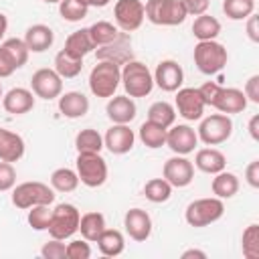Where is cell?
I'll list each match as a JSON object with an SVG mask.
<instances>
[{
	"label": "cell",
	"mask_w": 259,
	"mask_h": 259,
	"mask_svg": "<svg viewBox=\"0 0 259 259\" xmlns=\"http://www.w3.org/2000/svg\"><path fill=\"white\" fill-rule=\"evenodd\" d=\"M121 85L130 97H146L154 89V75L142 61H127L121 67Z\"/></svg>",
	"instance_id": "1"
},
{
	"label": "cell",
	"mask_w": 259,
	"mask_h": 259,
	"mask_svg": "<svg viewBox=\"0 0 259 259\" xmlns=\"http://www.w3.org/2000/svg\"><path fill=\"white\" fill-rule=\"evenodd\" d=\"M121 83V67L111 61H99L89 73V89L95 97H113Z\"/></svg>",
	"instance_id": "2"
},
{
	"label": "cell",
	"mask_w": 259,
	"mask_h": 259,
	"mask_svg": "<svg viewBox=\"0 0 259 259\" xmlns=\"http://www.w3.org/2000/svg\"><path fill=\"white\" fill-rule=\"evenodd\" d=\"M53 200H55L53 186L38 180L20 182V184H14L12 188V204L22 210H28L30 206H36V204H53Z\"/></svg>",
	"instance_id": "3"
},
{
	"label": "cell",
	"mask_w": 259,
	"mask_h": 259,
	"mask_svg": "<svg viewBox=\"0 0 259 259\" xmlns=\"http://www.w3.org/2000/svg\"><path fill=\"white\" fill-rule=\"evenodd\" d=\"M144 14L156 26H178L188 16L180 0H148Z\"/></svg>",
	"instance_id": "4"
},
{
	"label": "cell",
	"mask_w": 259,
	"mask_h": 259,
	"mask_svg": "<svg viewBox=\"0 0 259 259\" xmlns=\"http://www.w3.org/2000/svg\"><path fill=\"white\" fill-rule=\"evenodd\" d=\"M194 65L202 75H214L223 71L229 61L227 49L217 40H198L194 47Z\"/></svg>",
	"instance_id": "5"
},
{
	"label": "cell",
	"mask_w": 259,
	"mask_h": 259,
	"mask_svg": "<svg viewBox=\"0 0 259 259\" xmlns=\"http://www.w3.org/2000/svg\"><path fill=\"white\" fill-rule=\"evenodd\" d=\"M225 214V204L221 198L217 196H208V198H196L192 200L186 210H184V219L190 227L200 229V227H208L212 223H217L221 217Z\"/></svg>",
	"instance_id": "6"
},
{
	"label": "cell",
	"mask_w": 259,
	"mask_h": 259,
	"mask_svg": "<svg viewBox=\"0 0 259 259\" xmlns=\"http://www.w3.org/2000/svg\"><path fill=\"white\" fill-rule=\"evenodd\" d=\"M79 219H81V212L75 204L71 202H61L53 208V214H51V223H49V235L53 239H71L77 231H79Z\"/></svg>",
	"instance_id": "7"
},
{
	"label": "cell",
	"mask_w": 259,
	"mask_h": 259,
	"mask_svg": "<svg viewBox=\"0 0 259 259\" xmlns=\"http://www.w3.org/2000/svg\"><path fill=\"white\" fill-rule=\"evenodd\" d=\"M75 172L79 176V182L89 188H99L107 180V162L105 158L97 154H77Z\"/></svg>",
	"instance_id": "8"
},
{
	"label": "cell",
	"mask_w": 259,
	"mask_h": 259,
	"mask_svg": "<svg viewBox=\"0 0 259 259\" xmlns=\"http://www.w3.org/2000/svg\"><path fill=\"white\" fill-rule=\"evenodd\" d=\"M233 134V119L227 113H212L208 117H200V125L196 136L206 146H219L227 142Z\"/></svg>",
	"instance_id": "9"
},
{
	"label": "cell",
	"mask_w": 259,
	"mask_h": 259,
	"mask_svg": "<svg viewBox=\"0 0 259 259\" xmlns=\"http://www.w3.org/2000/svg\"><path fill=\"white\" fill-rule=\"evenodd\" d=\"M113 18L115 26L121 32H134L142 26L146 14H144V4L140 0H117L113 6Z\"/></svg>",
	"instance_id": "10"
},
{
	"label": "cell",
	"mask_w": 259,
	"mask_h": 259,
	"mask_svg": "<svg viewBox=\"0 0 259 259\" xmlns=\"http://www.w3.org/2000/svg\"><path fill=\"white\" fill-rule=\"evenodd\" d=\"M30 91L34 93V97H40V99H47V101L57 99L63 93V79L59 77V73L55 69L42 67V69L32 73Z\"/></svg>",
	"instance_id": "11"
},
{
	"label": "cell",
	"mask_w": 259,
	"mask_h": 259,
	"mask_svg": "<svg viewBox=\"0 0 259 259\" xmlns=\"http://www.w3.org/2000/svg\"><path fill=\"white\" fill-rule=\"evenodd\" d=\"M162 178H166L172 184V188H184L194 180V164L186 156L174 154L164 162Z\"/></svg>",
	"instance_id": "12"
},
{
	"label": "cell",
	"mask_w": 259,
	"mask_h": 259,
	"mask_svg": "<svg viewBox=\"0 0 259 259\" xmlns=\"http://www.w3.org/2000/svg\"><path fill=\"white\" fill-rule=\"evenodd\" d=\"M176 111L180 117H184L186 121H196L202 117L204 113V101L198 93V87H180L176 91Z\"/></svg>",
	"instance_id": "13"
},
{
	"label": "cell",
	"mask_w": 259,
	"mask_h": 259,
	"mask_svg": "<svg viewBox=\"0 0 259 259\" xmlns=\"http://www.w3.org/2000/svg\"><path fill=\"white\" fill-rule=\"evenodd\" d=\"M166 146L178 156H186V154L194 152V148L198 146L196 130H192L188 123L170 125L166 132Z\"/></svg>",
	"instance_id": "14"
},
{
	"label": "cell",
	"mask_w": 259,
	"mask_h": 259,
	"mask_svg": "<svg viewBox=\"0 0 259 259\" xmlns=\"http://www.w3.org/2000/svg\"><path fill=\"white\" fill-rule=\"evenodd\" d=\"M154 75V85H158L166 93H174L184 83V71L174 59H164L158 63Z\"/></svg>",
	"instance_id": "15"
},
{
	"label": "cell",
	"mask_w": 259,
	"mask_h": 259,
	"mask_svg": "<svg viewBox=\"0 0 259 259\" xmlns=\"http://www.w3.org/2000/svg\"><path fill=\"white\" fill-rule=\"evenodd\" d=\"M134 144H136V134L130 127V123H113L103 136V146L115 156L127 154L134 148Z\"/></svg>",
	"instance_id": "16"
},
{
	"label": "cell",
	"mask_w": 259,
	"mask_h": 259,
	"mask_svg": "<svg viewBox=\"0 0 259 259\" xmlns=\"http://www.w3.org/2000/svg\"><path fill=\"white\" fill-rule=\"evenodd\" d=\"M123 227L132 241L144 243L152 235V217L144 208H130L123 217Z\"/></svg>",
	"instance_id": "17"
},
{
	"label": "cell",
	"mask_w": 259,
	"mask_h": 259,
	"mask_svg": "<svg viewBox=\"0 0 259 259\" xmlns=\"http://www.w3.org/2000/svg\"><path fill=\"white\" fill-rule=\"evenodd\" d=\"M97 59L99 61H111L117 65H125L127 61L134 59L132 53V42H130V34L127 32H119V36L103 47H97Z\"/></svg>",
	"instance_id": "18"
},
{
	"label": "cell",
	"mask_w": 259,
	"mask_h": 259,
	"mask_svg": "<svg viewBox=\"0 0 259 259\" xmlns=\"http://www.w3.org/2000/svg\"><path fill=\"white\" fill-rule=\"evenodd\" d=\"M247 103H249V101H247V97H245V93H243L241 89H237V87H221L210 107L219 109L221 113L231 115V113H241V111H245Z\"/></svg>",
	"instance_id": "19"
},
{
	"label": "cell",
	"mask_w": 259,
	"mask_h": 259,
	"mask_svg": "<svg viewBox=\"0 0 259 259\" xmlns=\"http://www.w3.org/2000/svg\"><path fill=\"white\" fill-rule=\"evenodd\" d=\"M2 107L12 115H24L34 107V93L26 87H12L2 95Z\"/></svg>",
	"instance_id": "20"
},
{
	"label": "cell",
	"mask_w": 259,
	"mask_h": 259,
	"mask_svg": "<svg viewBox=\"0 0 259 259\" xmlns=\"http://www.w3.org/2000/svg\"><path fill=\"white\" fill-rule=\"evenodd\" d=\"M136 103L130 95H113L105 105V113L113 123H130L136 117Z\"/></svg>",
	"instance_id": "21"
},
{
	"label": "cell",
	"mask_w": 259,
	"mask_h": 259,
	"mask_svg": "<svg viewBox=\"0 0 259 259\" xmlns=\"http://www.w3.org/2000/svg\"><path fill=\"white\" fill-rule=\"evenodd\" d=\"M22 40L26 42V47H28L30 53H45L47 49L53 47V42H55V32H53L51 26L38 22V24H32V26L26 28Z\"/></svg>",
	"instance_id": "22"
},
{
	"label": "cell",
	"mask_w": 259,
	"mask_h": 259,
	"mask_svg": "<svg viewBox=\"0 0 259 259\" xmlns=\"http://www.w3.org/2000/svg\"><path fill=\"white\" fill-rule=\"evenodd\" d=\"M59 111L69 119H79L89 111V99L81 91H67L59 95Z\"/></svg>",
	"instance_id": "23"
},
{
	"label": "cell",
	"mask_w": 259,
	"mask_h": 259,
	"mask_svg": "<svg viewBox=\"0 0 259 259\" xmlns=\"http://www.w3.org/2000/svg\"><path fill=\"white\" fill-rule=\"evenodd\" d=\"M24 140L16 132L0 127V160L4 162H18L24 156Z\"/></svg>",
	"instance_id": "24"
},
{
	"label": "cell",
	"mask_w": 259,
	"mask_h": 259,
	"mask_svg": "<svg viewBox=\"0 0 259 259\" xmlns=\"http://www.w3.org/2000/svg\"><path fill=\"white\" fill-rule=\"evenodd\" d=\"M194 166L204 174H217V172L225 170L227 158L217 148H200L194 156Z\"/></svg>",
	"instance_id": "25"
},
{
	"label": "cell",
	"mask_w": 259,
	"mask_h": 259,
	"mask_svg": "<svg viewBox=\"0 0 259 259\" xmlns=\"http://www.w3.org/2000/svg\"><path fill=\"white\" fill-rule=\"evenodd\" d=\"M97 247H99V253L105 255V257H117L123 253L125 249V239L121 235V231L117 229H103V233L97 237Z\"/></svg>",
	"instance_id": "26"
},
{
	"label": "cell",
	"mask_w": 259,
	"mask_h": 259,
	"mask_svg": "<svg viewBox=\"0 0 259 259\" xmlns=\"http://www.w3.org/2000/svg\"><path fill=\"white\" fill-rule=\"evenodd\" d=\"M65 51L71 53L73 57H79V59H83L85 55L95 51V42L89 34V28H79V30L71 32L65 40Z\"/></svg>",
	"instance_id": "27"
},
{
	"label": "cell",
	"mask_w": 259,
	"mask_h": 259,
	"mask_svg": "<svg viewBox=\"0 0 259 259\" xmlns=\"http://www.w3.org/2000/svg\"><path fill=\"white\" fill-rule=\"evenodd\" d=\"M212 182H210V188H212V194L221 200L225 198H233L237 192H239V178L237 174L233 172H227V170H221L217 174H212Z\"/></svg>",
	"instance_id": "28"
},
{
	"label": "cell",
	"mask_w": 259,
	"mask_h": 259,
	"mask_svg": "<svg viewBox=\"0 0 259 259\" xmlns=\"http://www.w3.org/2000/svg\"><path fill=\"white\" fill-rule=\"evenodd\" d=\"M103 229H105V217L101 212L91 210V212L81 214V219H79V233H81V237L85 241L95 243L97 237L103 233Z\"/></svg>",
	"instance_id": "29"
},
{
	"label": "cell",
	"mask_w": 259,
	"mask_h": 259,
	"mask_svg": "<svg viewBox=\"0 0 259 259\" xmlns=\"http://www.w3.org/2000/svg\"><path fill=\"white\" fill-rule=\"evenodd\" d=\"M83 69V59L73 57L65 49H61L55 55V71L59 73L61 79H75Z\"/></svg>",
	"instance_id": "30"
},
{
	"label": "cell",
	"mask_w": 259,
	"mask_h": 259,
	"mask_svg": "<svg viewBox=\"0 0 259 259\" xmlns=\"http://www.w3.org/2000/svg\"><path fill=\"white\" fill-rule=\"evenodd\" d=\"M166 132H168V127H162V125H158V123L146 119V121L140 125L138 136H140V142H142L146 148L156 150V148L166 146Z\"/></svg>",
	"instance_id": "31"
},
{
	"label": "cell",
	"mask_w": 259,
	"mask_h": 259,
	"mask_svg": "<svg viewBox=\"0 0 259 259\" xmlns=\"http://www.w3.org/2000/svg\"><path fill=\"white\" fill-rule=\"evenodd\" d=\"M192 34L198 40H214L221 34V22L210 14H200L192 22Z\"/></svg>",
	"instance_id": "32"
},
{
	"label": "cell",
	"mask_w": 259,
	"mask_h": 259,
	"mask_svg": "<svg viewBox=\"0 0 259 259\" xmlns=\"http://www.w3.org/2000/svg\"><path fill=\"white\" fill-rule=\"evenodd\" d=\"M75 148L77 154H97L103 148V136L93 127H85L75 136Z\"/></svg>",
	"instance_id": "33"
},
{
	"label": "cell",
	"mask_w": 259,
	"mask_h": 259,
	"mask_svg": "<svg viewBox=\"0 0 259 259\" xmlns=\"http://www.w3.org/2000/svg\"><path fill=\"white\" fill-rule=\"evenodd\" d=\"M0 51L10 59V63L16 67V69H20V67H24L26 65V61H28V47H26V42L22 40V38H6L2 45H0Z\"/></svg>",
	"instance_id": "34"
},
{
	"label": "cell",
	"mask_w": 259,
	"mask_h": 259,
	"mask_svg": "<svg viewBox=\"0 0 259 259\" xmlns=\"http://www.w3.org/2000/svg\"><path fill=\"white\" fill-rule=\"evenodd\" d=\"M87 28H89V34H91V38H93V42H95V49L113 42V40L119 36V32H121L115 24H111V22H107V20H97V22H93V24L87 26Z\"/></svg>",
	"instance_id": "35"
},
{
	"label": "cell",
	"mask_w": 259,
	"mask_h": 259,
	"mask_svg": "<svg viewBox=\"0 0 259 259\" xmlns=\"http://www.w3.org/2000/svg\"><path fill=\"white\" fill-rule=\"evenodd\" d=\"M148 121H154L162 127H170L176 121V109L168 101H156L148 109Z\"/></svg>",
	"instance_id": "36"
},
{
	"label": "cell",
	"mask_w": 259,
	"mask_h": 259,
	"mask_svg": "<svg viewBox=\"0 0 259 259\" xmlns=\"http://www.w3.org/2000/svg\"><path fill=\"white\" fill-rule=\"evenodd\" d=\"M144 196L154 204L166 202L172 196V184L166 178H152L144 184Z\"/></svg>",
	"instance_id": "37"
},
{
	"label": "cell",
	"mask_w": 259,
	"mask_h": 259,
	"mask_svg": "<svg viewBox=\"0 0 259 259\" xmlns=\"http://www.w3.org/2000/svg\"><path fill=\"white\" fill-rule=\"evenodd\" d=\"M51 186L57 192H73L79 186V176L71 168H57L51 174Z\"/></svg>",
	"instance_id": "38"
},
{
	"label": "cell",
	"mask_w": 259,
	"mask_h": 259,
	"mask_svg": "<svg viewBox=\"0 0 259 259\" xmlns=\"http://www.w3.org/2000/svg\"><path fill=\"white\" fill-rule=\"evenodd\" d=\"M223 12L231 20H245L255 12V0H223Z\"/></svg>",
	"instance_id": "39"
},
{
	"label": "cell",
	"mask_w": 259,
	"mask_h": 259,
	"mask_svg": "<svg viewBox=\"0 0 259 259\" xmlns=\"http://www.w3.org/2000/svg\"><path fill=\"white\" fill-rule=\"evenodd\" d=\"M241 249L247 259H259V225L253 223L243 231Z\"/></svg>",
	"instance_id": "40"
},
{
	"label": "cell",
	"mask_w": 259,
	"mask_h": 259,
	"mask_svg": "<svg viewBox=\"0 0 259 259\" xmlns=\"http://www.w3.org/2000/svg\"><path fill=\"white\" fill-rule=\"evenodd\" d=\"M89 8L81 4L79 0H61L59 2V14L67 22H81L87 16Z\"/></svg>",
	"instance_id": "41"
},
{
	"label": "cell",
	"mask_w": 259,
	"mask_h": 259,
	"mask_svg": "<svg viewBox=\"0 0 259 259\" xmlns=\"http://www.w3.org/2000/svg\"><path fill=\"white\" fill-rule=\"evenodd\" d=\"M51 214H53V208L51 204H36V206H30L28 208V225L34 229V231H47L49 229V223H51Z\"/></svg>",
	"instance_id": "42"
},
{
	"label": "cell",
	"mask_w": 259,
	"mask_h": 259,
	"mask_svg": "<svg viewBox=\"0 0 259 259\" xmlns=\"http://www.w3.org/2000/svg\"><path fill=\"white\" fill-rule=\"evenodd\" d=\"M65 257L67 259H89L91 257L89 241H85V239H73L71 243H67Z\"/></svg>",
	"instance_id": "43"
},
{
	"label": "cell",
	"mask_w": 259,
	"mask_h": 259,
	"mask_svg": "<svg viewBox=\"0 0 259 259\" xmlns=\"http://www.w3.org/2000/svg\"><path fill=\"white\" fill-rule=\"evenodd\" d=\"M14 184H16V170H14L12 162L0 160V192L12 190Z\"/></svg>",
	"instance_id": "44"
},
{
	"label": "cell",
	"mask_w": 259,
	"mask_h": 259,
	"mask_svg": "<svg viewBox=\"0 0 259 259\" xmlns=\"http://www.w3.org/2000/svg\"><path fill=\"white\" fill-rule=\"evenodd\" d=\"M65 251H67V245L61 239H53L51 237V241L42 245L40 255L45 259H65Z\"/></svg>",
	"instance_id": "45"
},
{
	"label": "cell",
	"mask_w": 259,
	"mask_h": 259,
	"mask_svg": "<svg viewBox=\"0 0 259 259\" xmlns=\"http://www.w3.org/2000/svg\"><path fill=\"white\" fill-rule=\"evenodd\" d=\"M180 2H182V6H184L188 16H200L210 6V0H180Z\"/></svg>",
	"instance_id": "46"
},
{
	"label": "cell",
	"mask_w": 259,
	"mask_h": 259,
	"mask_svg": "<svg viewBox=\"0 0 259 259\" xmlns=\"http://www.w3.org/2000/svg\"><path fill=\"white\" fill-rule=\"evenodd\" d=\"M219 89H221V85H219V83H214V81H206V83H202V85L198 87V93H200V97H202L204 105H212V101H214V97H217Z\"/></svg>",
	"instance_id": "47"
},
{
	"label": "cell",
	"mask_w": 259,
	"mask_h": 259,
	"mask_svg": "<svg viewBox=\"0 0 259 259\" xmlns=\"http://www.w3.org/2000/svg\"><path fill=\"white\" fill-rule=\"evenodd\" d=\"M247 101L251 103H259V75H251L245 83V89H243Z\"/></svg>",
	"instance_id": "48"
},
{
	"label": "cell",
	"mask_w": 259,
	"mask_h": 259,
	"mask_svg": "<svg viewBox=\"0 0 259 259\" xmlns=\"http://www.w3.org/2000/svg\"><path fill=\"white\" fill-rule=\"evenodd\" d=\"M245 180L251 188H259V160H253L245 168Z\"/></svg>",
	"instance_id": "49"
},
{
	"label": "cell",
	"mask_w": 259,
	"mask_h": 259,
	"mask_svg": "<svg viewBox=\"0 0 259 259\" xmlns=\"http://www.w3.org/2000/svg\"><path fill=\"white\" fill-rule=\"evenodd\" d=\"M247 36L253 40V42H259V18L255 14L247 16Z\"/></svg>",
	"instance_id": "50"
},
{
	"label": "cell",
	"mask_w": 259,
	"mask_h": 259,
	"mask_svg": "<svg viewBox=\"0 0 259 259\" xmlns=\"http://www.w3.org/2000/svg\"><path fill=\"white\" fill-rule=\"evenodd\" d=\"M16 71V67L10 63V59L0 51V79H4V77H10L12 73Z\"/></svg>",
	"instance_id": "51"
},
{
	"label": "cell",
	"mask_w": 259,
	"mask_h": 259,
	"mask_svg": "<svg viewBox=\"0 0 259 259\" xmlns=\"http://www.w3.org/2000/svg\"><path fill=\"white\" fill-rule=\"evenodd\" d=\"M249 136L257 142L259 140V115H253L251 119H249Z\"/></svg>",
	"instance_id": "52"
},
{
	"label": "cell",
	"mask_w": 259,
	"mask_h": 259,
	"mask_svg": "<svg viewBox=\"0 0 259 259\" xmlns=\"http://www.w3.org/2000/svg\"><path fill=\"white\" fill-rule=\"evenodd\" d=\"M192 257H196V259H206V253L200 251V249H186V251L182 253V259H192Z\"/></svg>",
	"instance_id": "53"
},
{
	"label": "cell",
	"mask_w": 259,
	"mask_h": 259,
	"mask_svg": "<svg viewBox=\"0 0 259 259\" xmlns=\"http://www.w3.org/2000/svg\"><path fill=\"white\" fill-rule=\"evenodd\" d=\"M81 4H85L87 8H103V6H107L111 0H79Z\"/></svg>",
	"instance_id": "54"
},
{
	"label": "cell",
	"mask_w": 259,
	"mask_h": 259,
	"mask_svg": "<svg viewBox=\"0 0 259 259\" xmlns=\"http://www.w3.org/2000/svg\"><path fill=\"white\" fill-rule=\"evenodd\" d=\"M6 30H8V18L0 12V40L4 38V34H6Z\"/></svg>",
	"instance_id": "55"
},
{
	"label": "cell",
	"mask_w": 259,
	"mask_h": 259,
	"mask_svg": "<svg viewBox=\"0 0 259 259\" xmlns=\"http://www.w3.org/2000/svg\"><path fill=\"white\" fill-rule=\"evenodd\" d=\"M42 2H47V4H59L61 0H42Z\"/></svg>",
	"instance_id": "56"
},
{
	"label": "cell",
	"mask_w": 259,
	"mask_h": 259,
	"mask_svg": "<svg viewBox=\"0 0 259 259\" xmlns=\"http://www.w3.org/2000/svg\"><path fill=\"white\" fill-rule=\"evenodd\" d=\"M2 95H4V93H2V85H0V97H2Z\"/></svg>",
	"instance_id": "57"
}]
</instances>
